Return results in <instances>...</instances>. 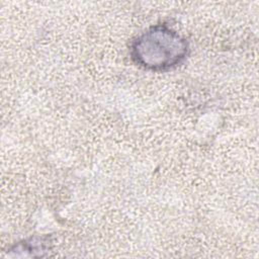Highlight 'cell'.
<instances>
[{
    "label": "cell",
    "mask_w": 259,
    "mask_h": 259,
    "mask_svg": "<svg viewBox=\"0 0 259 259\" xmlns=\"http://www.w3.org/2000/svg\"><path fill=\"white\" fill-rule=\"evenodd\" d=\"M185 37L167 24H156L139 34L131 45V57L138 66L165 72L179 66L188 56Z\"/></svg>",
    "instance_id": "1"
},
{
    "label": "cell",
    "mask_w": 259,
    "mask_h": 259,
    "mask_svg": "<svg viewBox=\"0 0 259 259\" xmlns=\"http://www.w3.org/2000/svg\"><path fill=\"white\" fill-rule=\"evenodd\" d=\"M53 247L52 238L49 236H35L23 240L16 245H14L9 251L16 253V256L19 253H30V256H42L45 252H48ZM24 254V256H25Z\"/></svg>",
    "instance_id": "2"
}]
</instances>
